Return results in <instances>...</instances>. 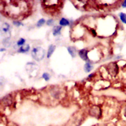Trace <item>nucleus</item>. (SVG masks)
Here are the masks:
<instances>
[{
	"instance_id": "obj_8",
	"label": "nucleus",
	"mask_w": 126,
	"mask_h": 126,
	"mask_svg": "<svg viewBox=\"0 0 126 126\" xmlns=\"http://www.w3.org/2000/svg\"><path fill=\"white\" fill-rule=\"evenodd\" d=\"M29 49H30L29 45L28 44H26V45H25L24 46H21L19 50V52H27V51H29Z\"/></svg>"
},
{
	"instance_id": "obj_4",
	"label": "nucleus",
	"mask_w": 126,
	"mask_h": 126,
	"mask_svg": "<svg viewBox=\"0 0 126 126\" xmlns=\"http://www.w3.org/2000/svg\"><path fill=\"white\" fill-rule=\"evenodd\" d=\"M55 48H56V46L53 44H51L49 46L48 50V52H47V57L48 58H49L51 56V55L53 53Z\"/></svg>"
},
{
	"instance_id": "obj_18",
	"label": "nucleus",
	"mask_w": 126,
	"mask_h": 126,
	"mask_svg": "<svg viewBox=\"0 0 126 126\" xmlns=\"http://www.w3.org/2000/svg\"><path fill=\"white\" fill-rule=\"evenodd\" d=\"M92 32L93 33V35L94 36H96V33L95 31H94V30H92Z\"/></svg>"
},
{
	"instance_id": "obj_6",
	"label": "nucleus",
	"mask_w": 126,
	"mask_h": 126,
	"mask_svg": "<svg viewBox=\"0 0 126 126\" xmlns=\"http://www.w3.org/2000/svg\"><path fill=\"white\" fill-rule=\"evenodd\" d=\"M93 67L92 64L90 63H87L84 66V71L86 73H89L90 71H91L93 69Z\"/></svg>"
},
{
	"instance_id": "obj_9",
	"label": "nucleus",
	"mask_w": 126,
	"mask_h": 126,
	"mask_svg": "<svg viewBox=\"0 0 126 126\" xmlns=\"http://www.w3.org/2000/svg\"><path fill=\"white\" fill-rule=\"evenodd\" d=\"M59 24L61 26H66L67 25H69L70 24V23L68 20H67L65 18H62L61 20L60 21Z\"/></svg>"
},
{
	"instance_id": "obj_16",
	"label": "nucleus",
	"mask_w": 126,
	"mask_h": 126,
	"mask_svg": "<svg viewBox=\"0 0 126 126\" xmlns=\"http://www.w3.org/2000/svg\"><path fill=\"white\" fill-rule=\"evenodd\" d=\"M13 24L15 25V26H20L21 24V23L18 21H15V22H13Z\"/></svg>"
},
{
	"instance_id": "obj_19",
	"label": "nucleus",
	"mask_w": 126,
	"mask_h": 126,
	"mask_svg": "<svg viewBox=\"0 0 126 126\" xmlns=\"http://www.w3.org/2000/svg\"><path fill=\"white\" fill-rule=\"evenodd\" d=\"M4 50H5V49H4V48L1 49V52H2L3 51H4Z\"/></svg>"
},
{
	"instance_id": "obj_11",
	"label": "nucleus",
	"mask_w": 126,
	"mask_h": 126,
	"mask_svg": "<svg viewBox=\"0 0 126 126\" xmlns=\"http://www.w3.org/2000/svg\"><path fill=\"white\" fill-rule=\"evenodd\" d=\"M9 27H10V26L7 23L4 24V25H3V27H2L3 31L5 33L8 32V31H9Z\"/></svg>"
},
{
	"instance_id": "obj_7",
	"label": "nucleus",
	"mask_w": 126,
	"mask_h": 126,
	"mask_svg": "<svg viewBox=\"0 0 126 126\" xmlns=\"http://www.w3.org/2000/svg\"><path fill=\"white\" fill-rule=\"evenodd\" d=\"M62 29V27L61 26H56L55 27L53 31V34L54 36H57L60 33V31Z\"/></svg>"
},
{
	"instance_id": "obj_13",
	"label": "nucleus",
	"mask_w": 126,
	"mask_h": 126,
	"mask_svg": "<svg viewBox=\"0 0 126 126\" xmlns=\"http://www.w3.org/2000/svg\"><path fill=\"white\" fill-rule=\"evenodd\" d=\"M42 77L44 79L45 81H48L50 79V75L48 74L45 73L42 74Z\"/></svg>"
},
{
	"instance_id": "obj_3",
	"label": "nucleus",
	"mask_w": 126,
	"mask_h": 126,
	"mask_svg": "<svg viewBox=\"0 0 126 126\" xmlns=\"http://www.w3.org/2000/svg\"><path fill=\"white\" fill-rule=\"evenodd\" d=\"M2 103L5 105H10L11 103V97L10 95L7 96L2 100Z\"/></svg>"
},
{
	"instance_id": "obj_12",
	"label": "nucleus",
	"mask_w": 126,
	"mask_h": 126,
	"mask_svg": "<svg viewBox=\"0 0 126 126\" xmlns=\"http://www.w3.org/2000/svg\"><path fill=\"white\" fill-rule=\"evenodd\" d=\"M45 22V20H44V19H40V20L38 22L37 25V26H38V27H40L42 26L44 24Z\"/></svg>"
},
{
	"instance_id": "obj_1",
	"label": "nucleus",
	"mask_w": 126,
	"mask_h": 126,
	"mask_svg": "<svg viewBox=\"0 0 126 126\" xmlns=\"http://www.w3.org/2000/svg\"><path fill=\"white\" fill-rule=\"evenodd\" d=\"M32 56L33 58L37 61H41L44 57L45 51L40 47L34 48L32 51Z\"/></svg>"
},
{
	"instance_id": "obj_14",
	"label": "nucleus",
	"mask_w": 126,
	"mask_h": 126,
	"mask_svg": "<svg viewBox=\"0 0 126 126\" xmlns=\"http://www.w3.org/2000/svg\"><path fill=\"white\" fill-rule=\"evenodd\" d=\"M25 42V40L24 39H20L19 41L17 42V44L18 45H23Z\"/></svg>"
},
{
	"instance_id": "obj_10",
	"label": "nucleus",
	"mask_w": 126,
	"mask_h": 126,
	"mask_svg": "<svg viewBox=\"0 0 126 126\" xmlns=\"http://www.w3.org/2000/svg\"><path fill=\"white\" fill-rule=\"evenodd\" d=\"M120 17L121 21L125 24H126V14L121 12L120 14Z\"/></svg>"
},
{
	"instance_id": "obj_2",
	"label": "nucleus",
	"mask_w": 126,
	"mask_h": 126,
	"mask_svg": "<svg viewBox=\"0 0 126 126\" xmlns=\"http://www.w3.org/2000/svg\"><path fill=\"white\" fill-rule=\"evenodd\" d=\"M87 54H88V51L85 49H81L79 52V56L82 60L84 61H87L88 60Z\"/></svg>"
},
{
	"instance_id": "obj_17",
	"label": "nucleus",
	"mask_w": 126,
	"mask_h": 126,
	"mask_svg": "<svg viewBox=\"0 0 126 126\" xmlns=\"http://www.w3.org/2000/svg\"><path fill=\"white\" fill-rule=\"evenodd\" d=\"M122 6L123 8H125V7H126V1H125L123 3V4H122Z\"/></svg>"
},
{
	"instance_id": "obj_15",
	"label": "nucleus",
	"mask_w": 126,
	"mask_h": 126,
	"mask_svg": "<svg viewBox=\"0 0 126 126\" xmlns=\"http://www.w3.org/2000/svg\"><path fill=\"white\" fill-rule=\"evenodd\" d=\"M53 23H54V21L53 20L49 19L47 22V25L48 26H51L53 24Z\"/></svg>"
},
{
	"instance_id": "obj_5",
	"label": "nucleus",
	"mask_w": 126,
	"mask_h": 126,
	"mask_svg": "<svg viewBox=\"0 0 126 126\" xmlns=\"http://www.w3.org/2000/svg\"><path fill=\"white\" fill-rule=\"evenodd\" d=\"M68 50L69 53L73 58H74L76 56V51L75 48L73 47H69L68 48Z\"/></svg>"
}]
</instances>
